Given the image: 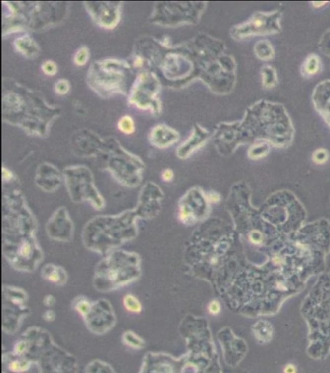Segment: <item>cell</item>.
<instances>
[{
    "instance_id": "20",
    "label": "cell",
    "mask_w": 330,
    "mask_h": 373,
    "mask_svg": "<svg viewBox=\"0 0 330 373\" xmlns=\"http://www.w3.org/2000/svg\"><path fill=\"white\" fill-rule=\"evenodd\" d=\"M13 47L18 54L27 59L37 58L41 51L39 44L29 33H24L17 37L13 42Z\"/></svg>"
},
{
    "instance_id": "43",
    "label": "cell",
    "mask_w": 330,
    "mask_h": 373,
    "mask_svg": "<svg viewBox=\"0 0 330 373\" xmlns=\"http://www.w3.org/2000/svg\"><path fill=\"white\" fill-rule=\"evenodd\" d=\"M54 304H55V298H54L53 296H47V297L45 298V305L51 307V306H53Z\"/></svg>"
},
{
    "instance_id": "2",
    "label": "cell",
    "mask_w": 330,
    "mask_h": 373,
    "mask_svg": "<svg viewBox=\"0 0 330 373\" xmlns=\"http://www.w3.org/2000/svg\"><path fill=\"white\" fill-rule=\"evenodd\" d=\"M61 115V107L51 104L40 91L13 79L3 80L2 120L18 127L28 136L46 139Z\"/></svg>"
},
{
    "instance_id": "44",
    "label": "cell",
    "mask_w": 330,
    "mask_h": 373,
    "mask_svg": "<svg viewBox=\"0 0 330 373\" xmlns=\"http://www.w3.org/2000/svg\"><path fill=\"white\" fill-rule=\"evenodd\" d=\"M26 345H25V343L24 342H20L18 345H17V347H16V351H17V353H19V354H21V353L23 352L24 350H25V347Z\"/></svg>"
},
{
    "instance_id": "27",
    "label": "cell",
    "mask_w": 330,
    "mask_h": 373,
    "mask_svg": "<svg viewBox=\"0 0 330 373\" xmlns=\"http://www.w3.org/2000/svg\"><path fill=\"white\" fill-rule=\"evenodd\" d=\"M90 59V49L87 46H82L74 54L73 61L78 67L85 66Z\"/></svg>"
},
{
    "instance_id": "29",
    "label": "cell",
    "mask_w": 330,
    "mask_h": 373,
    "mask_svg": "<svg viewBox=\"0 0 330 373\" xmlns=\"http://www.w3.org/2000/svg\"><path fill=\"white\" fill-rule=\"evenodd\" d=\"M54 90L55 94L59 96H65L71 90V83L67 79H59L54 84Z\"/></svg>"
},
{
    "instance_id": "13",
    "label": "cell",
    "mask_w": 330,
    "mask_h": 373,
    "mask_svg": "<svg viewBox=\"0 0 330 373\" xmlns=\"http://www.w3.org/2000/svg\"><path fill=\"white\" fill-rule=\"evenodd\" d=\"M104 138L89 129H79L71 137L70 145L75 155L81 158H97L103 147Z\"/></svg>"
},
{
    "instance_id": "46",
    "label": "cell",
    "mask_w": 330,
    "mask_h": 373,
    "mask_svg": "<svg viewBox=\"0 0 330 373\" xmlns=\"http://www.w3.org/2000/svg\"><path fill=\"white\" fill-rule=\"evenodd\" d=\"M328 4V2H318V3H316V2H313L312 3V5L315 7V8H320V7H323L324 5H327Z\"/></svg>"
},
{
    "instance_id": "10",
    "label": "cell",
    "mask_w": 330,
    "mask_h": 373,
    "mask_svg": "<svg viewBox=\"0 0 330 373\" xmlns=\"http://www.w3.org/2000/svg\"><path fill=\"white\" fill-rule=\"evenodd\" d=\"M63 175L69 194L75 201L90 200L94 207H103V198L94 186L92 172L87 166H67L63 170Z\"/></svg>"
},
{
    "instance_id": "36",
    "label": "cell",
    "mask_w": 330,
    "mask_h": 373,
    "mask_svg": "<svg viewBox=\"0 0 330 373\" xmlns=\"http://www.w3.org/2000/svg\"><path fill=\"white\" fill-rule=\"evenodd\" d=\"M161 178L165 183H169L174 179V172L171 168H165L161 173Z\"/></svg>"
},
{
    "instance_id": "30",
    "label": "cell",
    "mask_w": 330,
    "mask_h": 373,
    "mask_svg": "<svg viewBox=\"0 0 330 373\" xmlns=\"http://www.w3.org/2000/svg\"><path fill=\"white\" fill-rule=\"evenodd\" d=\"M41 71L48 77H55L58 73V66L53 60H45L42 62Z\"/></svg>"
},
{
    "instance_id": "16",
    "label": "cell",
    "mask_w": 330,
    "mask_h": 373,
    "mask_svg": "<svg viewBox=\"0 0 330 373\" xmlns=\"http://www.w3.org/2000/svg\"><path fill=\"white\" fill-rule=\"evenodd\" d=\"M211 138L210 132L204 126L195 123L189 137L176 148V157L180 160L190 159L206 145Z\"/></svg>"
},
{
    "instance_id": "39",
    "label": "cell",
    "mask_w": 330,
    "mask_h": 373,
    "mask_svg": "<svg viewBox=\"0 0 330 373\" xmlns=\"http://www.w3.org/2000/svg\"><path fill=\"white\" fill-rule=\"evenodd\" d=\"M207 195V201L209 203H218L221 200V196L219 193L215 191H210L206 194Z\"/></svg>"
},
{
    "instance_id": "17",
    "label": "cell",
    "mask_w": 330,
    "mask_h": 373,
    "mask_svg": "<svg viewBox=\"0 0 330 373\" xmlns=\"http://www.w3.org/2000/svg\"><path fill=\"white\" fill-rule=\"evenodd\" d=\"M149 144L159 150H165L176 144L180 140V134L174 128L165 123L154 125L147 136Z\"/></svg>"
},
{
    "instance_id": "35",
    "label": "cell",
    "mask_w": 330,
    "mask_h": 373,
    "mask_svg": "<svg viewBox=\"0 0 330 373\" xmlns=\"http://www.w3.org/2000/svg\"><path fill=\"white\" fill-rule=\"evenodd\" d=\"M249 239H250V241H251L254 245H260V244H262V242H263V240H264V237H263L262 233H260L259 231L255 230V231H253V232L250 233V235H249Z\"/></svg>"
},
{
    "instance_id": "25",
    "label": "cell",
    "mask_w": 330,
    "mask_h": 373,
    "mask_svg": "<svg viewBox=\"0 0 330 373\" xmlns=\"http://www.w3.org/2000/svg\"><path fill=\"white\" fill-rule=\"evenodd\" d=\"M254 332L258 340L262 342H267L270 340L272 335V327L270 324L265 321L258 322L254 327Z\"/></svg>"
},
{
    "instance_id": "12",
    "label": "cell",
    "mask_w": 330,
    "mask_h": 373,
    "mask_svg": "<svg viewBox=\"0 0 330 373\" xmlns=\"http://www.w3.org/2000/svg\"><path fill=\"white\" fill-rule=\"evenodd\" d=\"M83 5L92 21L105 30L115 29L122 19L123 2L86 1Z\"/></svg>"
},
{
    "instance_id": "3",
    "label": "cell",
    "mask_w": 330,
    "mask_h": 373,
    "mask_svg": "<svg viewBox=\"0 0 330 373\" xmlns=\"http://www.w3.org/2000/svg\"><path fill=\"white\" fill-rule=\"evenodd\" d=\"M178 46L195 65V81L205 83L216 95L229 94L236 83V62L223 40L201 32Z\"/></svg>"
},
{
    "instance_id": "45",
    "label": "cell",
    "mask_w": 330,
    "mask_h": 373,
    "mask_svg": "<svg viewBox=\"0 0 330 373\" xmlns=\"http://www.w3.org/2000/svg\"><path fill=\"white\" fill-rule=\"evenodd\" d=\"M29 252V246L27 244H25L24 246H22V248L21 249V253L22 255H27Z\"/></svg>"
},
{
    "instance_id": "34",
    "label": "cell",
    "mask_w": 330,
    "mask_h": 373,
    "mask_svg": "<svg viewBox=\"0 0 330 373\" xmlns=\"http://www.w3.org/2000/svg\"><path fill=\"white\" fill-rule=\"evenodd\" d=\"M90 307L91 305L87 300H83V301L78 302V305L76 306V310L79 311L82 315H85L90 310Z\"/></svg>"
},
{
    "instance_id": "1",
    "label": "cell",
    "mask_w": 330,
    "mask_h": 373,
    "mask_svg": "<svg viewBox=\"0 0 330 373\" xmlns=\"http://www.w3.org/2000/svg\"><path fill=\"white\" fill-rule=\"evenodd\" d=\"M294 136L291 119L281 104L260 101L246 110L243 120L216 125L212 140L223 157L234 153L238 146L267 141L277 148L289 147Z\"/></svg>"
},
{
    "instance_id": "21",
    "label": "cell",
    "mask_w": 330,
    "mask_h": 373,
    "mask_svg": "<svg viewBox=\"0 0 330 373\" xmlns=\"http://www.w3.org/2000/svg\"><path fill=\"white\" fill-rule=\"evenodd\" d=\"M254 52L257 58L263 61H269L275 56V50L273 48V46L268 40L257 42L254 47Z\"/></svg>"
},
{
    "instance_id": "19",
    "label": "cell",
    "mask_w": 330,
    "mask_h": 373,
    "mask_svg": "<svg viewBox=\"0 0 330 373\" xmlns=\"http://www.w3.org/2000/svg\"><path fill=\"white\" fill-rule=\"evenodd\" d=\"M313 103L330 127V81L319 83L313 92Z\"/></svg>"
},
{
    "instance_id": "6",
    "label": "cell",
    "mask_w": 330,
    "mask_h": 373,
    "mask_svg": "<svg viewBox=\"0 0 330 373\" xmlns=\"http://www.w3.org/2000/svg\"><path fill=\"white\" fill-rule=\"evenodd\" d=\"M207 2H155L149 21L162 27L196 25L207 10Z\"/></svg>"
},
{
    "instance_id": "40",
    "label": "cell",
    "mask_w": 330,
    "mask_h": 373,
    "mask_svg": "<svg viewBox=\"0 0 330 373\" xmlns=\"http://www.w3.org/2000/svg\"><path fill=\"white\" fill-rule=\"evenodd\" d=\"M10 369L14 372H20L22 370V366H21L20 362H13L11 365H10Z\"/></svg>"
},
{
    "instance_id": "4",
    "label": "cell",
    "mask_w": 330,
    "mask_h": 373,
    "mask_svg": "<svg viewBox=\"0 0 330 373\" xmlns=\"http://www.w3.org/2000/svg\"><path fill=\"white\" fill-rule=\"evenodd\" d=\"M97 158L104 169L125 186H137L142 182L144 161L123 147L115 137L104 138L103 147Z\"/></svg>"
},
{
    "instance_id": "18",
    "label": "cell",
    "mask_w": 330,
    "mask_h": 373,
    "mask_svg": "<svg viewBox=\"0 0 330 373\" xmlns=\"http://www.w3.org/2000/svg\"><path fill=\"white\" fill-rule=\"evenodd\" d=\"M60 170L51 163H43L37 167L35 182L45 191L55 190L61 183Z\"/></svg>"
},
{
    "instance_id": "22",
    "label": "cell",
    "mask_w": 330,
    "mask_h": 373,
    "mask_svg": "<svg viewBox=\"0 0 330 373\" xmlns=\"http://www.w3.org/2000/svg\"><path fill=\"white\" fill-rule=\"evenodd\" d=\"M321 69V60L318 55L311 54L309 55L301 67V74L305 78H310L319 73Z\"/></svg>"
},
{
    "instance_id": "8",
    "label": "cell",
    "mask_w": 330,
    "mask_h": 373,
    "mask_svg": "<svg viewBox=\"0 0 330 373\" xmlns=\"http://www.w3.org/2000/svg\"><path fill=\"white\" fill-rule=\"evenodd\" d=\"M162 83L153 71H142L128 92V104L139 110L147 111L154 117L162 113Z\"/></svg>"
},
{
    "instance_id": "9",
    "label": "cell",
    "mask_w": 330,
    "mask_h": 373,
    "mask_svg": "<svg viewBox=\"0 0 330 373\" xmlns=\"http://www.w3.org/2000/svg\"><path fill=\"white\" fill-rule=\"evenodd\" d=\"M159 69L171 88H183L195 81V65L178 44L165 52Z\"/></svg>"
},
{
    "instance_id": "32",
    "label": "cell",
    "mask_w": 330,
    "mask_h": 373,
    "mask_svg": "<svg viewBox=\"0 0 330 373\" xmlns=\"http://www.w3.org/2000/svg\"><path fill=\"white\" fill-rule=\"evenodd\" d=\"M313 162L317 165H323L329 160V152L325 149H318L313 153Z\"/></svg>"
},
{
    "instance_id": "31",
    "label": "cell",
    "mask_w": 330,
    "mask_h": 373,
    "mask_svg": "<svg viewBox=\"0 0 330 373\" xmlns=\"http://www.w3.org/2000/svg\"><path fill=\"white\" fill-rule=\"evenodd\" d=\"M319 47L324 54L330 57V29L326 31L325 34L322 36L319 43Z\"/></svg>"
},
{
    "instance_id": "23",
    "label": "cell",
    "mask_w": 330,
    "mask_h": 373,
    "mask_svg": "<svg viewBox=\"0 0 330 373\" xmlns=\"http://www.w3.org/2000/svg\"><path fill=\"white\" fill-rule=\"evenodd\" d=\"M270 151V144L267 141H257L250 146L248 150V158L251 160H259L265 158Z\"/></svg>"
},
{
    "instance_id": "37",
    "label": "cell",
    "mask_w": 330,
    "mask_h": 373,
    "mask_svg": "<svg viewBox=\"0 0 330 373\" xmlns=\"http://www.w3.org/2000/svg\"><path fill=\"white\" fill-rule=\"evenodd\" d=\"M221 311V306L219 304V302L217 301H212L209 305H208V312L212 315H217L219 312Z\"/></svg>"
},
{
    "instance_id": "11",
    "label": "cell",
    "mask_w": 330,
    "mask_h": 373,
    "mask_svg": "<svg viewBox=\"0 0 330 373\" xmlns=\"http://www.w3.org/2000/svg\"><path fill=\"white\" fill-rule=\"evenodd\" d=\"M281 19V11L256 12L247 21L233 25L229 29V35L235 41H242L258 35L278 34L282 31Z\"/></svg>"
},
{
    "instance_id": "26",
    "label": "cell",
    "mask_w": 330,
    "mask_h": 373,
    "mask_svg": "<svg viewBox=\"0 0 330 373\" xmlns=\"http://www.w3.org/2000/svg\"><path fill=\"white\" fill-rule=\"evenodd\" d=\"M117 129L124 135H133L136 132V124L132 116L123 115L117 121Z\"/></svg>"
},
{
    "instance_id": "38",
    "label": "cell",
    "mask_w": 330,
    "mask_h": 373,
    "mask_svg": "<svg viewBox=\"0 0 330 373\" xmlns=\"http://www.w3.org/2000/svg\"><path fill=\"white\" fill-rule=\"evenodd\" d=\"M46 279H48L52 282L58 283L60 281V280H61V275H60V273L58 271H53V272H51L48 275V277Z\"/></svg>"
},
{
    "instance_id": "28",
    "label": "cell",
    "mask_w": 330,
    "mask_h": 373,
    "mask_svg": "<svg viewBox=\"0 0 330 373\" xmlns=\"http://www.w3.org/2000/svg\"><path fill=\"white\" fill-rule=\"evenodd\" d=\"M123 304L124 307L128 311H131L134 313H139L142 311V305L140 301L131 294H128L124 297Z\"/></svg>"
},
{
    "instance_id": "5",
    "label": "cell",
    "mask_w": 330,
    "mask_h": 373,
    "mask_svg": "<svg viewBox=\"0 0 330 373\" xmlns=\"http://www.w3.org/2000/svg\"><path fill=\"white\" fill-rule=\"evenodd\" d=\"M130 61L105 58L91 63L86 76L87 86L103 99L127 95V72L132 71Z\"/></svg>"
},
{
    "instance_id": "15",
    "label": "cell",
    "mask_w": 330,
    "mask_h": 373,
    "mask_svg": "<svg viewBox=\"0 0 330 373\" xmlns=\"http://www.w3.org/2000/svg\"><path fill=\"white\" fill-rule=\"evenodd\" d=\"M166 51L158 39L151 36H142L135 42L132 54L142 57L146 71H152V68L160 67Z\"/></svg>"
},
{
    "instance_id": "41",
    "label": "cell",
    "mask_w": 330,
    "mask_h": 373,
    "mask_svg": "<svg viewBox=\"0 0 330 373\" xmlns=\"http://www.w3.org/2000/svg\"><path fill=\"white\" fill-rule=\"evenodd\" d=\"M55 316L54 311H48L47 312H45V314H44V318L47 321H53L55 319Z\"/></svg>"
},
{
    "instance_id": "24",
    "label": "cell",
    "mask_w": 330,
    "mask_h": 373,
    "mask_svg": "<svg viewBox=\"0 0 330 373\" xmlns=\"http://www.w3.org/2000/svg\"><path fill=\"white\" fill-rule=\"evenodd\" d=\"M263 86L267 89L275 87L278 83V77L276 70L271 66H264L261 70Z\"/></svg>"
},
{
    "instance_id": "14",
    "label": "cell",
    "mask_w": 330,
    "mask_h": 373,
    "mask_svg": "<svg viewBox=\"0 0 330 373\" xmlns=\"http://www.w3.org/2000/svg\"><path fill=\"white\" fill-rule=\"evenodd\" d=\"M207 195L198 187L191 188L179 201L178 218L185 225L194 224L207 210Z\"/></svg>"
},
{
    "instance_id": "33",
    "label": "cell",
    "mask_w": 330,
    "mask_h": 373,
    "mask_svg": "<svg viewBox=\"0 0 330 373\" xmlns=\"http://www.w3.org/2000/svg\"><path fill=\"white\" fill-rule=\"evenodd\" d=\"M2 178L4 182H11L16 179L15 173L5 166H2Z\"/></svg>"
},
{
    "instance_id": "7",
    "label": "cell",
    "mask_w": 330,
    "mask_h": 373,
    "mask_svg": "<svg viewBox=\"0 0 330 373\" xmlns=\"http://www.w3.org/2000/svg\"><path fill=\"white\" fill-rule=\"evenodd\" d=\"M17 5L27 31L46 30L61 24L71 7L68 2H17Z\"/></svg>"
},
{
    "instance_id": "42",
    "label": "cell",
    "mask_w": 330,
    "mask_h": 373,
    "mask_svg": "<svg viewBox=\"0 0 330 373\" xmlns=\"http://www.w3.org/2000/svg\"><path fill=\"white\" fill-rule=\"evenodd\" d=\"M284 373H296V368H295L293 365L289 364V365H287V366L285 367V369H284Z\"/></svg>"
}]
</instances>
